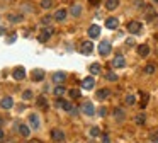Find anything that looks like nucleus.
Returning <instances> with one entry per match:
<instances>
[{
	"label": "nucleus",
	"instance_id": "bb28decb",
	"mask_svg": "<svg viewBox=\"0 0 158 143\" xmlns=\"http://www.w3.org/2000/svg\"><path fill=\"white\" fill-rule=\"evenodd\" d=\"M9 21L12 22V24H17V22L22 21V15L21 14H9Z\"/></svg>",
	"mask_w": 158,
	"mask_h": 143
},
{
	"label": "nucleus",
	"instance_id": "f257e3e1",
	"mask_svg": "<svg viewBox=\"0 0 158 143\" xmlns=\"http://www.w3.org/2000/svg\"><path fill=\"white\" fill-rule=\"evenodd\" d=\"M141 29H143V24H141L140 21H131L128 24V31L131 32V34H140Z\"/></svg>",
	"mask_w": 158,
	"mask_h": 143
},
{
	"label": "nucleus",
	"instance_id": "dca6fc26",
	"mask_svg": "<svg viewBox=\"0 0 158 143\" xmlns=\"http://www.w3.org/2000/svg\"><path fill=\"white\" fill-rule=\"evenodd\" d=\"M43 78H44V70H41V68L32 70V80L34 82H41Z\"/></svg>",
	"mask_w": 158,
	"mask_h": 143
},
{
	"label": "nucleus",
	"instance_id": "09e8293b",
	"mask_svg": "<svg viewBox=\"0 0 158 143\" xmlns=\"http://www.w3.org/2000/svg\"><path fill=\"white\" fill-rule=\"evenodd\" d=\"M153 2H158V0H153Z\"/></svg>",
	"mask_w": 158,
	"mask_h": 143
},
{
	"label": "nucleus",
	"instance_id": "ddd939ff",
	"mask_svg": "<svg viewBox=\"0 0 158 143\" xmlns=\"http://www.w3.org/2000/svg\"><path fill=\"white\" fill-rule=\"evenodd\" d=\"M0 107H2V109H12L14 107L12 97H4V99L0 100Z\"/></svg>",
	"mask_w": 158,
	"mask_h": 143
},
{
	"label": "nucleus",
	"instance_id": "39448f33",
	"mask_svg": "<svg viewBox=\"0 0 158 143\" xmlns=\"http://www.w3.org/2000/svg\"><path fill=\"white\" fill-rule=\"evenodd\" d=\"M94 51V44H92V41H83L80 46V53L82 55H90V53Z\"/></svg>",
	"mask_w": 158,
	"mask_h": 143
},
{
	"label": "nucleus",
	"instance_id": "9d476101",
	"mask_svg": "<svg viewBox=\"0 0 158 143\" xmlns=\"http://www.w3.org/2000/svg\"><path fill=\"white\" fill-rule=\"evenodd\" d=\"M51 138L55 140V141H63L65 140V133H63V130H58V128H55V130H51Z\"/></svg>",
	"mask_w": 158,
	"mask_h": 143
},
{
	"label": "nucleus",
	"instance_id": "5701e85b",
	"mask_svg": "<svg viewBox=\"0 0 158 143\" xmlns=\"http://www.w3.org/2000/svg\"><path fill=\"white\" fill-rule=\"evenodd\" d=\"M134 123H136L138 126H143L146 123V114H143V113L136 114V116H134Z\"/></svg>",
	"mask_w": 158,
	"mask_h": 143
},
{
	"label": "nucleus",
	"instance_id": "f8f14e48",
	"mask_svg": "<svg viewBox=\"0 0 158 143\" xmlns=\"http://www.w3.org/2000/svg\"><path fill=\"white\" fill-rule=\"evenodd\" d=\"M89 36H90L92 39L99 38V36H100V27H99L97 24H92V26L89 27Z\"/></svg>",
	"mask_w": 158,
	"mask_h": 143
},
{
	"label": "nucleus",
	"instance_id": "ea45409f",
	"mask_svg": "<svg viewBox=\"0 0 158 143\" xmlns=\"http://www.w3.org/2000/svg\"><path fill=\"white\" fill-rule=\"evenodd\" d=\"M97 113H99V116H106V114H107V109L106 107H100V109H99V111H97Z\"/></svg>",
	"mask_w": 158,
	"mask_h": 143
},
{
	"label": "nucleus",
	"instance_id": "4c0bfd02",
	"mask_svg": "<svg viewBox=\"0 0 158 143\" xmlns=\"http://www.w3.org/2000/svg\"><path fill=\"white\" fill-rule=\"evenodd\" d=\"M90 134H92V136H99V134H100V130H99L97 126H94V128H90Z\"/></svg>",
	"mask_w": 158,
	"mask_h": 143
},
{
	"label": "nucleus",
	"instance_id": "49530a36",
	"mask_svg": "<svg viewBox=\"0 0 158 143\" xmlns=\"http://www.w3.org/2000/svg\"><path fill=\"white\" fill-rule=\"evenodd\" d=\"M4 138V130H0V140Z\"/></svg>",
	"mask_w": 158,
	"mask_h": 143
},
{
	"label": "nucleus",
	"instance_id": "cd10ccee",
	"mask_svg": "<svg viewBox=\"0 0 158 143\" xmlns=\"http://www.w3.org/2000/svg\"><path fill=\"white\" fill-rule=\"evenodd\" d=\"M53 92H55V95H56V97H61V95H63L65 92H66V89H65L63 85H56L55 89H53Z\"/></svg>",
	"mask_w": 158,
	"mask_h": 143
},
{
	"label": "nucleus",
	"instance_id": "6e6552de",
	"mask_svg": "<svg viewBox=\"0 0 158 143\" xmlns=\"http://www.w3.org/2000/svg\"><path fill=\"white\" fill-rule=\"evenodd\" d=\"M56 106L61 109H65V111H68V113H72L73 111V104L72 102H68V100H65V99H58L56 100Z\"/></svg>",
	"mask_w": 158,
	"mask_h": 143
},
{
	"label": "nucleus",
	"instance_id": "72a5a7b5",
	"mask_svg": "<svg viewBox=\"0 0 158 143\" xmlns=\"http://www.w3.org/2000/svg\"><path fill=\"white\" fill-rule=\"evenodd\" d=\"M155 70H156V68H155L153 65H146L145 66V73L146 75H151V73H155Z\"/></svg>",
	"mask_w": 158,
	"mask_h": 143
},
{
	"label": "nucleus",
	"instance_id": "393cba45",
	"mask_svg": "<svg viewBox=\"0 0 158 143\" xmlns=\"http://www.w3.org/2000/svg\"><path fill=\"white\" fill-rule=\"evenodd\" d=\"M70 14H72L73 17H78L82 14V5H72V9H70Z\"/></svg>",
	"mask_w": 158,
	"mask_h": 143
},
{
	"label": "nucleus",
	"instance_id": "aec40b11",
	"mask_svg": "<svg viewBox=\"0 0 158 143\" xmlns=\"http://www.w3.org/2000/svg\"><path fill=\"white\" fill-rule=\"evenodd\" d=\"M65 19H66V10H65V9H60V10H56V12H55V21L63 22Z\"/></svg>",
	"mask_w": 158,
	"mask_h": 143
},
{
	"label": "nucleus",
	"instance_id": "a211bd4d",
	"mask_svg": "<svg viewBox=\"0 0 158 143\" xmlns=\"http://www.w3.org/2000/svg\"><path fill=\"white\" fill-rule=\"evenodd\" d=\"M138 55H140L141 58L148 56L150 55V46L148 44H140V46H138Z\"/></svg>",
	"mask_w": 158,
	"mask_h": 143
},
{
	"label": "nucleus",
	"instance_id": "c03bdc74",
	"mask_svg": "<svg viewBox=\"0 0 158 143\" xmlns=\"http://www.w3.org/2000/svg\"><path fill=\"white\" fill-rule=\"evenodd\" d=\"M126 44H128V46H133V44H134V41H133V39H128V41H126Z\"/></svg>",
	"mask_w": 158,
	"mask_h": 143
},
{
	"label": "nucleus",
	"instance_id": "a18cd8bd",
	"mask_svg": "<svg viewBox=\"0 0 158 143\" xmlns=\"http://www.w3.org/2000/svg\"><path fill=\"white\" fill-rule=\"evenodd\" d=\"M89 2H90V4H92V5H97L99 2H100V0H89Z\"/></svg>",
	"mask_w": 158,
	"mask_h": 143
},
{
	"label": "nucleus",
	"instance_id": "f704fd0d",
	"mask_svg": "<svg viewBox=\"0 0 158 143\" xmlns=\"http://www.w3.org/2000/svg\"><path fill=\"white\" fill-rule=\"evenodd\" d=\"M31 97H32V90H24L22 92V99L24 100H29Z\"/></svg>",
	"mask_w": 158,
	"mask_h": 143
},
{
	"label": "nucleus",
	"instance_id": "7ed1b4c3",
	"mask_svg": "<svg viewBox=\"0 0 158 143\" xmlns=\"http://www.w3.org/2000/svg\"><path fill=\"white\" fill-rule=\"evenodd\" d=\"M94 87H95V78L92 77V75H89V77H85L82 80V89L90 90V89H94Z\"/></svg>",
	"mask_w": 158,
	"mask_h": 143
},
{
	"label": "nucleus",
	"instance_id": "a878e982",
	"mask_svg": "<svg viewBox=\"0 0 158 143\" xmlns=\"http://www.w3.org/2000/svg\"><path fill=\"white\" fill-rule=\"evenodd\" d=\"M100 65H99V63H92V65H90V75H92V77H94V75H99L100 73Z\"/></svg>",
	"mask_w": 158,
	"mask_h": 143
},
{
	"label": "nucleus",
	"instance_id": "4be33fe9",
	"mask_svg": "<svg viewBox=\"0 0 158 143\" xmlns=\"http://www.w3.org/2000/svg\"><path fill=\"white\" fill-rule=\"evenodd\" d=\"M109 95H111V90H109V89H100V90L97 92V99L104 100V99H107Z\"/></svg>",
	"mask_w": 158,
	"mask_h": 143
},
{
	"label": "nucleus",
	"instance_id": "c756f323",
	"mask_svg": "<svg viewBox=\"0 0 158 143\" xmlns=\"http://www.w3.org/2000/svg\"><path fill=\"white\" fill-rule=\"evenodd\" d=\"M126 104L128 106H134V102H136V95H133V94H129V95H126Z\"/></svg>",
	"mask_w": 158,
	"mask_h": 143
},
{
	"label": "nucleus",
	"instance_id": "c85d7f7f",
	"mask_svg": "<svg viewBox=\"0 0 158 143\" xmlns=\"http://www.w3.org/2000/svg\"><path fill=\"white\" fill-rule=\"evenodd\" d=\"M104 78L109 80V82H117V75H116L114 72H107V73L104 75Z\"/></svg>",
	"mask_w": 158,
	"mask_h": 143
},
{
	"label": "nucleus",
	"instance_id": "473e14b6",
	"mask_svg": "<svg viewBox=\"0 0 158 143\" xmlns=\"http://www.w3.org/2000/svg\"><path fill=\"white\" fill-rule=\"evenodd\" d=\"M141 106H143V107H145L146 104H148V99H150V95L148 94H145V92H141Z\"/></svg>",
	"mask_w": 158,
	"mask_h": 143
},
{
	"label": "nucleus",
	"instance_id": "1a4fd4ad",
	"mask_svg": "<svg viewBox=\"0 0 158 143\" xmlns=\"http://www.w3.org/2000/svg\"><path fill=\"white\" fill-rule=\"evenodd\" d=\"M51 34H53V29H51V27H46V29H44L43 32H41V34L38 36V39H39V43H46L48 39L51 38Z\"/></svg>",
	"mask_w": 158,
	"mask_h": 143
},
{
	"label": "nucleus",
	"instance_id": "2eb2a0df",
	"mask_svg": "<svg viewBox=\"0 0 158 143\" xmlns=\"http://www.w3.org/2000/svg\"><path fill=\"white\" fill-rule=\"evenodd\" d=\"M112 114H114V117H116V119H117L119 123H123L124 119H126V113H124V109H121V107H116Z\"/></svg>",
	"mask_w": 158,
	"mask_h": 143
},
{
	"label": "nucleus",
	"instance_id": "c9c22d12",
	"mask_svg": "<svg viewBox=\"0 0 158 143\" xmlns=\"http://www.w3.org/2000/svg\"><path fill=\"white\" fill-rule=\"evenodd\" d=\"M70 95H72L73 99H78V97H80V90H78V89H72V90H70Z\"/></svg>",
	"mask_w": 158,
	"mask_h": 143
},
{
	"label": "nucleus",
	"instance_id": "f3484780",
	"mask_svg": "<svg viewBox=\"0 0 158 143\" xmlns=\"http://www.w3.org/2000/svg\"><path fill=\"white\" fill-rule=\"evenodd\" d=\"M66 80V75L63 73V72H56L55 75H53V82L55 83H58V85H61V83Z\"/></svg>",
	"mask_w": 158,
	"mask_h": 143
},
{
	"label": "nucleus",
	"instance_id": "b1692460",
	"mask_svg": "<svg viewBox=\"0 0 158 143\" xmlns=\"http://www.w3.org/2000/svg\"><path fill=\"white\" fill-rule=\"evenodd\" d=\"M19 133L27 138V136L31 134V128H29V126H26V124H19Z\"/></svg>",
	"mask_w": 158,
	"mask_h": 143
},
{
	"label": "nucleus",
	"instance_id": "20e7f679",
	"mask_svg": "<svg viewBox=\"0 0 158 143\" xmlns=\"http://www.w3.org/2000/svg\"><path fill=\"white\" fill-rule=\"evenodd\" d=\"M82 113L85 114V116H94L95 114V107L92 102H83L82 104Z\"/></svg>",
	"mask_w": 158,
	"mask_h": 143
},
{
	"label": "nucleus",
	"instance_id": "4468645a",
	"mask_svg": "<svg viewBox=\"0 0 158 143\" xmlns=\"http://www.w3.org/2000/svg\"><path fill=\"white\" fill-rule=\"evenodd\" d=\"M39 124H41V123H39V116L38 114H31L29 116V126L32 128V130H38Z\"/></svg>",
	"mask_w": 158,
	"mask_h": 143
},
{
	"label": "nucleus",
	"instance_id": "9b49d317",
	"mask_svg": "<svg viewBox=\"0 0 158 143\" xmlns=\"http://www.w3.org/2000/svg\"><path fill=\"white\" fill-rule=\"evenodd\" d=\"M155 17H156V10H155L153 7H148V5H146V9H145V19L148 22H151Z\"/></svg>",
	"mask_w": 158,
	"mask_h": 143
},
{
	"label": "nucleus",
	"instance_id": "0eeeda50",
	"mask_svg": "<svg viewBox=\"0 0 158 143\" xmlns=\"http://www.w3.org/2000/svg\"><path fill=\"white\" fill-rule=\"evenodd\" d=\"M112 66H116V68H124V66H126V58H124L123 55H116V58L112 60Z\"/></svg>",
	"mask_w": 158,
	"mask_h": 143
},
{
	"label": "nucleus",
	"instance_id": "6ab92c4d",
	"mask_svg": "<svg viewBox=\"0 0 158 143\" xmlns=\"http://www.w3.org/2000/svg\"><path fill=\"white\" fill-rule=\"evenodd\" d=\"M117 26H119V21H117V17H109L106 21V27H107V29H116Z\"/></svg>",
	"mask_w": 158,
	"mask_h": 143
},
{
	"label": "nucleus",
	"instance_id": "37998d69",
	"mask_svg": "<svg viewBox=\"0 0 158 143\" xmlns=\"http://www.w3.org/2000/svg\"><path fill=\"white\" fill-rule=\"evenodd\" d=\"M14 41H15V36H10V38L7 39V43H14Z\"/></svg>",
	"mask_w": 158,
	"mask_h": 143
},
{
	"label": "nucleus",
	"instance_id": "423d86ee",
	"mask_svg": "<svg viewBox=\"0 0 158 143\" xmlns=\"http://www.w3.org/2000/svg\"><path fill=\"white\" fill-rule=\"evenodd\" d=\"M12 77L15 78V80H24V78H26V70H24V66H17V68H14Z\"/></svg>",
	"mask_w": 158,
	"mask_h": 143
},
{
	"label": "nucleus",
	"instance_id": "f03ea898",
	"mask_svg": "<svg viewBox=\"0 0 158 143\" xmlns=\"http://www.w3.org/2000/svg\"><path fill=\"white\" fill-rule=\"evenodd\" d=\"M111 51H112V46H111L109 41H102V43L99 44V53H100L102 56H107Z\"/></svg>",
	"mask_w": 158,
	"mask_h": 143
},
{
	"label": "nucleus",
	"instance_id": "58836bf2",
	"mask_svg": "<svg viewBox=\"0 0 158 143\" xmlns=\"http://www.w3.org/2000/svg\"><path fill=\"white\" fill-rule=\"evenodd\" d=\"M134 5H136L138 9H146V4L143 2V0H136V2H134Z\"/></svg>",
	"mask_w": 158,
	"mask_h": 143
},
{
	"label": "nucleus",
	"instance_id": "412c9836",
	"mask_svg": "<svg viewBox=\"0 0 158 143\" xmlns=\"http://www.w3.org/2000/svg\"><path fill=\"white\" fill-rule=\"evenodd\" d=\"M119 7V0H106V9L107 10H116Z\"/></svg>",
	"mask_w": 158,
	"mask_h": 143
},
{
	"label": "nucleus",
	"instance_id": "79ce46f5",
	"mask_svg": "<svg viewBox=\"0 0 158 143\" xmlns=\"http://www.w3.org/2000/svg\"><path fill=\"white\" fill-rule=\"evenodd\" d=\"M102 143H111V141H109V136H107V134H104V138H102Z\"/></svg>",
	"mask_w": 158,
	"mask_h": 143
},
{
	"label": "nucleus",
	"instance_id": "a19ab883",
	"mask_svg": "<svg viewBox=\"0 0 158 143\" xmlns=\"http://www.w3.org/2000/svg\"><path fill=\"white\" fill-rule=\"evenodd\" d=\"M151 140H153L155 143H158V134H155V133H153V134H151Z\"/></svg>",
	"mask_w": 158,
	"mask_h": 143
},
{
	"label": "nucleus",
	"instance_id": "7c9ffc66",
	"mask_svg": "<svg viewBox=\"0 0 158 143\" xmlns=\"http://www.w3.org/2000/svg\"><path fill=\"white\" fill-rule=\"evenodd\" d=\"M38 106H39V107H43V109L48 106V100H46L44 95H39V97H38Z\"/></svg>",
	"mask_w": 158,
	"mask_h": 143
},
{
	"label": "nucleus",
	"instance_id": "e433bc0d",
	"mask_svg": "<svg viewBox=\"0 0 158 143\" xmlns=\"http://www.w3.org/2000/svg\"><path fill=\"white\" fill-rule=\"evenodd\" d=\"M51 21H53V17H51V15H46V17H43V19H41V24H43V26H48V24H49Z\"/></svg>",
	"mask_w": 158,
	"mask_h": 143
},
{
	"label": "nucleus",
	"instance_id": "2f4dec72",
	"mask_svg": "<svg viewBox=\"0 0 158 143\" xmlns=\"http://www.w3.org/2000/svg\"><path fill=\"white\" fill-rule=\"evenodd\" d=\"M41 7H43V9H51L53 0H41Z\"/></svg>",
	"mask_w": 158,
	"mask_h": 143
},
{
	"label": "nucleus",
	"instance_id": "de8ad7c7",
	"mask_svg": "<svg viewBox=\"0 0 158 143\" xmlns=\"http://www.w3.org/2000/svg\"><path fill=\"white\" fill-rule=\"evenodd\" d=\"M29 143H39V141H36V140H34V141H29Z\"/></svg>",
	"mask_w": 158,
	"mask_h": 143
}]
</instances>
